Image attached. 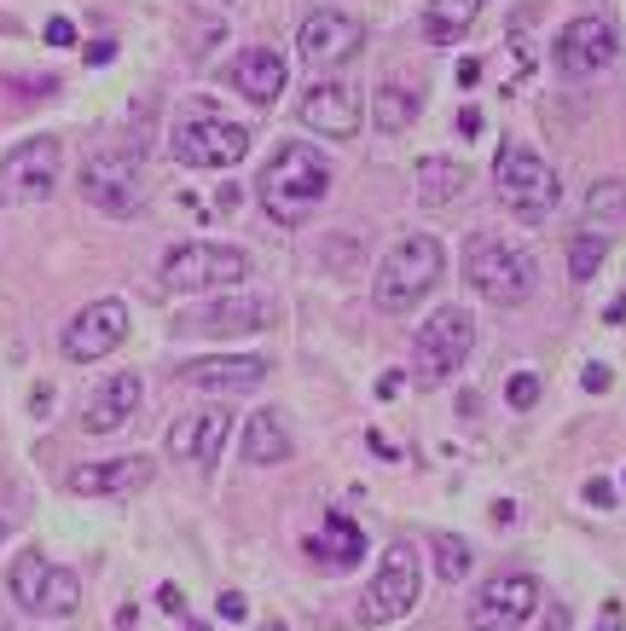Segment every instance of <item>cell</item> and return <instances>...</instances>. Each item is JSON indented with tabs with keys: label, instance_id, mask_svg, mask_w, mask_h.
<instances>
[{
	"label": "cell",
	"instance_id": "ee69618b",
	"mask_svg": "<svg viewBox=\"0 0 626 631\" xmlns=\"http://www.w3.org/2000/svg\"><path fill=\"white\" fill-rule=\"evenodd\" d=\"M545 631H569V608H551V620H545Z\"/></svg>",
	"mask_w": 626,
	"mask_h": 631
},
{
	"label": "cell",
	"instance_id": "7c38bea8",
	"mask_svg": "<svg viewBox=\"0 0 626 631\" xmlns=\"http://www.w3.org/2000/svg\"><path fill=\"white\" fill-rule=\"evenodd\" d=\"M169 151L186 169H232L250 157V128H238L227 116H192L169 134Z\"/></svg>",
	"mask_w": 626,
	"mask_h": 631
},
{
	"label": "cell",
	"instance_id": "f6af8a7d",
	"mask_svg": "<svg viewBox=\"0 0 626 631\" xmlns=\"http://www.w3.org/2000/svg\"><path fill=\"white\" fill-rule=\"evenodd\" d=\"M180 631H209L204 620H186V615H180Z\"/></svg>",
	"mask_w": 626,
	"mask_h": 631
},
{
	"label": "cell",
	"instance_id": "e0dca14e",
	"mask_svg": "<svg viewBox=\"0 0 626 631\" xmlns=\"http://www.w3.org/2000/svg\"><path fill=\"white\" fill-rule=\"evenodd\" d=\"M232 435V412L227 405H197V412H180L169 423V458L192 463V470H215L220 452H227Z\"/></svg>",
	"mask_w": 626,
	"mask_h": 631
},
{
	"label": "cell",
	"instance_id": "6da1fadb",
	"mask_svg": "<svg viewBox=\"0 0 626 631\" xmlns=\"http://www.w3.org/2000/svg\"><path fill=\"white\" fill-rule=\"evenodd\" d=\"M255 197H261V209H268V220L301 227V220H314L319 203L331 197V162L314 146H278L268 162H261Z\"/></svg>",
	"mask_w": 626,
	"mask_h": 631
},
{
	"label": "cell",
	"instance_id": "8fae6325",
	"mask_svg": "<svg viewBox=\"0 0 626 631\" xmlns=\"http://www.w3.org/2000/svg\"><path fill=\"white\" fill-rule=\"evenodd\" d=\"M615 53H621V35H615L610 18H597V12L569 18V24L557 30V41H551V65L569 76V81L603 76V70L615 65Z\"/></svg>",
	"mask_w": 626,
	"mask_h": 631
},
{
	"label": "cell",
	"instance_id": "ab89813d",
	"mask_svg": "<svg viewBox=\"0 0 626 631\" xmlns=\"http://www.w3.org/2000/svg\"><path fill=\"white\" fill-rule=\"evenodd\" d=\"M476 76H481V65H476V58H464V65H458V88H470Z\"/></svg>",
	"mask_w": 626,
	"mask_h": 631
},
{
	"label": "cell",
	"instance_id": "cb8c5ba5",
	"mask_svg": "<svg viewBox=\"0 0 626 631\" xmlns=\"http://www.w3.org/2000/svg\"><path fill=\"white\" fill-rule=\"evenodd\" d=\"M412 186H418V203H423V209H447V203H453L464 186H470V174H464L458 157H418Z\"/></svg>",
	"mask_w": 626,
	"mask_h": 631
},
{
	"label": "cell",
	"instance_id": "ffe728a7",
	"mask_svg": "<svg viewBox=\"0 0 626 631\" xmlns=\"http://www.w3.org/2000/svg\"><path fill=\"white\" fill-rule=\"evenodd\" d=\"M139 400H146V382H139L134 371L105 377V382L88 394V405H82V429H88V435H116L123 423H134Z\"/></svg>",
	"mask_w": 626,
	"mask_h": 631
},
{
	"label": "cell",
	"instance_id": "603a6c76",
	"mask_svg": "<svg viewBox=\"0 0 626 631\" xmlns=\"http://www.w3.org/2000/svg\"><path fill=\"white\" fill-rule=\"evenodd\" d=\"M308 557L319 562V567H354L360 557H366V527H360L354 516H326L319 521V534L308 539Z\"/></svg>",
	"mask_w": 626,
	"mask_h": 631
},
{
	"label": "cell",
	"instance_id": "f35d334b",
	"mask_svg": "<svg viewBox=\"0 0 626 631\" xmlns=\"http://www.w3.org/2000/svg\"><path fill=\"white\" fill-rule=\"evenodd\" d=\"M30 412H35V417H47V412H53V389H35V400H30Z\"/></svg>",
	"mask_w": 626,
	"mask_h": 631
},
{
	"label": "cell",
	"instance_id": "3957f363",
	"mask_svg": "<svg viewBox=\"0 0 626 631\" xmlns=\"http://www.w3.org/2000/svg\"><path fill=\"white\" fill-rule=\"evenodd\" d=\"M464 278H470V290L488 296L493 308H522V301H534V290H539L534 255L504 243V238H488V232H476L464 243Z\"/></svg>",
	"mask_w": 626,
	"mask_h": 631
},
{
	"label": "cell",
	"instance_id": "83f0119b",
	"mask_svg": "<svg viewBox=\"0 0 626 631\" xmlns=\"http://www.w3.org/2000/svg\"><path fill=\"white\" fill-rule=\"evenodd\" d=\"M372 122H377L383 134H407L412 122H418V93H412V88H400V81L377 88V99H372Z\"/></svg>",
	"mask_w": 626,
	"mask_h": 631
},
{
	"label": "cell",
	"instance_id": "44dd1931",
	"mask_svg": "<svg viewBox=\"0 0 626 631\" xmlns=\"http://www.w3.org/2000/svg\"><path fill=\"white\" fill-rule=\"evenodd\" d=\"M157 475V463L146 452H128V458H105V463H82L70 475V493L82 498H116V493H139Z\"/></svg>",
	"mask_w": 626,
	"mask_h": 631
},
{
	"label": "cell",
	"instance_id": "4dcf8cb0",
	"mask_svg": "<svg viewBox=\"0 0 626 631\" xmlns=\"http://www.w3.org/2000/svg\"><path fill=\"white\" fill-rule=\"evenodd\" d=\"M504 400H511L516 412H528V405H539V377H534V371H516L511 382H504Z\"/></svg>",
	"mask_w": 626,
	"mask_h": 631
},
{
	"label": "cell",
	"instance_id": "4fadbf2b",
	"mask_svg": "<svg viewBox=\"0 0 626 631\" xmlns=\"http://www.w3.org/2000/svg\"><path fill=\"white\" fill-rule=\"evenodd\" d=\"M123 342H128V301L99 296V301H88V308L65 324L58 348H65V359H70V365H93V359L116 354Z\"/></svg>",
	"mask_w": 626,
	"mask_h": 631
},
{
	"label": "cell",
	"instance_id": "8d00e7d4",
	"mask_svg": "<svg viewBox=\"0 0 626 631\" xmlns=\"http://www.w3.org/2000/svg\"><path fill=\"white\" fill-rule=\"evenodd\" d=\"M157 603H163L169 615H186V603H180V592H174V585H163V592H157Z\"/></svg>",
	"mask_w": 626,
	"mask_h": 631
},
{
	"label": "cell",
	"instance_id": "1f68e13d",
	"mask_svg": "<svg viewBox=\"0 0 626 631\" xmlns=\"http://www.w3.org/2000/svg\"><path fill=\"white\" fill-rule=\"evenodd\" d=\"M215 608H220V620H244V615H250L244 592H220V603H215Z\"/></svg>",
	"mask_w": 626,
	"mask_h": 631
},
{
	"label": "cell",
	"instance_id": "52a82bcc",
	"mask_svg": "<svg viewBox=\"0 0 626 631\" xmlns=\"http://www.w3.org/2000/svg\"><path fill=\"white\" fill-rule=\"evenodd\" d=\"M82 197L99 215L128 220L146 203V174H139V146H99L82 162Z\"/></svg>",
	"mask_w": 626,
	"mask_h": 631
},
{
	"label": "cell",
	"instance_id": "9a60e30c",
	"mask_svg": "<svg viewBox=\"0 0 626 631\" xmlns=\"http://www.w3.org/2000/svg\"><path fill=\"white\" fill-rule=\"evenodd\" d=\"M360 47H366V24L349 18V12H331V7L308 12L301 30H296V53H301L308 70H337V65H349Z\"/></svg>",
	"mask_w": 626,
	"mask_h": 631
},
{
	"label": "cell",
	"instance_id": "ac0fdd59",
	"mask_svg": "<svg viewBox=\"0 0 626 631\" xmlns=\"http://www.w3.org/2000/svg\"><path fill=\"white\" fill-rule=\"evenodd\" d=\"M301 128H314L319 139H354L366 128V111H360V93L349 81H314L301 93Z\"/></svg>",
	"mask_w": 626,
	"mask_h": 631
},
{
	"label": "cell",
	"instance_id": "60d3db41",
	"mask_svg": "<svg viewBox=\"0 0 626 631\" xmlns=\"http://www.w3.org/2000/svg\"><path fill=\"white\" fill-rule=\"evenodd\" d=\"M215 209H227V215H232V209H238V186H220V197H215Z\"/></svg>",
	"mask_w": 626,
	"mask_h": 631
},
{
	"label": "cell",
	"instance_id": "4316f807",
	"mask_svg": "<svg viewBox=\"0 0 626 631\" xmlns=\"http://www.w3.org/2000/svg\"><path fill=\"white\" fill-rule=\"evenodd\" d=\"M580 220H585V232H597V238L626 227V180H592V192L580 203Z\"/></svg>",
	"mask_w": 626,
	"mask_h": 631
},
{
	"label": "cell",
	"instance_id": "b9f144b4",
	"mask_svg": "<svg viewBox=\"0 0 626 631\" xmlns=\"http://www.w3.org/2000/svg\"><path fill=\"white\" fill-rule=\"evenodd\" d=\"M377 394H383V400H395V394H400V371L383 377V382H377Z\"/></svg>",
	"mask_w": 626,
	"mask_h": 631
},
{
	"label": "cell",
	"instance_id": "2e32d148",
	"mask_svg": "<svg viewBox=\"0 0 626 631\" xmlns=\"http://www.w3.org/2000/svg\"><path fill=\"white\" fill-rule=\"evenodd\" d=\"M539 608V580L534 574H499L476 592L470 603V631H522Z\"/></svg>",
	"mask_w": 626,
	"mask_h": 631
},
{
	"label": "cell",
	"instance_id": "74e56055",
	"mask_svg": "<svg viewBox=\"0 0 626 631\" xmlns=\"http://www.w3.org/2000/svg\"><path fill=\"white\" fill-rule=\"evenodd\" d=\"M597 631H621V603H603V620H597Z\"/></svg>",
	"mask_w": 626,
	"mask_h": 631
},
{
	"label": "cell",
	"instance_id": "d4e9b609",
	"mask_svg": "<svg viewBox=\"0 0 626 631\" xmlns=\"http://www.w3.org/2000/svg\"><path fill=\"white\" fill-rule=\"evenodd\" d=\"M488 0H430L423 7V41H435V47H453L458 35L476 30V18Z\"/></svg>",
	"mask_w": 626,
	"mask_h": 631
},
{
	"label": "cell",
	"instance_id": "d6a6232c",
	"mask_svg": "<svg viewBox=\"0 0 626 631\" xmlns=\"http://www.w3.org/2000/svg\"><path fill=\"white\" fill-rule=\"evenodd\" d=\"M70 41H76L70 18H47V47H70Z\"/></svg>",
	"mask_w": 626,
	"mask_h": 631
},
{
	"label": "cell",
	"instance_id": "bcb514c9",
	"mask_svg": "<svg viewBox=\"0 0 626 631\" xmlns=\"http://www.w3.org/2000/svg\"><path fill=\"white\" fill-rule=\"evenodd\" d=\"M261 631H291V626H285V620H268V626H261Z\"/></svg>",
	"mask_w": 626,
	"mask_h": 631
},
{
	"label": "cell",
	"instance_id": "836d02e7",
	"mask_svg": "<svg viewBox=\"0 0 626 631\" xmlns=\"http://www.w3.org/2000/svg\"><path fill=\"white\" fill-rule=\"evenodd\" d=\"M585 504H597V510H610V504H615V486H610V481H585Z\"/></svg>",
	"mask_w": 626,
	"mask_h": 631
},
{
	"label": "cell",
	"instance_id": "30bf717a",
	"mask_svg": "<svg viewBox=\"0 0 626 631\" xmlns=\"http://www.w3.org/2000/svg\"><path fill=\"white\" fill-rule=\"evenodd\" d=\"M58 174H65V146L53 134L12 146L0 157V209H12V203H47L58 192Z\"/></svg>",
	"mask_w": 626,
	"mask_h": 631
},
{
	"label": "cell",
	"instance_id": "7402d4cb",
	"mask_svg": "<svg viewBox=\"0 0 626 631\" xmlns=\"http://www.w3.org/2000/svg\"><path fill=\"white\" fill-rule=\"evenodd\" d=\"M232 88L250 99V105H273L278 93H285V81H291V65H285V53L278 47H244L232 58Z\"/></svg>",
	"mask_w": 626,
	"mask_h": 631
},
{
	"label": "cell",
	"instance_id": "e575fe53",
	"mask_svg": "<svg viewBox=\"0 0 626 631\" xmlns=\"http://www.w3.org/2000/svg\"><path fill=\"white\" fill-rule=\"evenodd\" d=\"M585 389H592V394H603V389H610V365H585Z\"/></svg>",
	"mask_w": 626,
	"mask_h": 631
},
{
	"label": "cell",
	"instance_id": "7dc6e473",
	"mask_svg": "<svg viewBox=\"0 0 626 631\" xmlns=\"http://www.w3.org/2000/svg\"><path fill=\"white\" fill-rule=\"evenodd\" d=\"M0 544H7V516H0Z\"/></svg>",
	"mask_w": 626,
	"mask_h": 631
},
{
	"label": "cell",
	"instance_id": "8992f818",
	"mask_svg": "<svg viewBox=\"0 0 626 631\" xmlns=\"http://www.w3.org/2000/svg\"><path fill=\"white\" fill-rule=\"evenodd\" d=\"M163 290L174 296H197V290H232V284L250 278V255L232 250V243H174L163 255Z\"/></svg>",
	"mask_w": 626,
	"mask_h": 631
},
{
	"label": "cell",
	"instance_id": "d590c367",
	"mask_svg": "<svg viewBox=\"0 0 626 631\" xmlns=\"http://www.w3.org/2000/svg\"><path fill=\"white\" fill-rule=\"evenodd\" d=\"M111 58H116L111 41H93V47H88V65H111Z\"/></svg>",
	"mask_w": 626,
	"mask_h": 631
},
{
	"label": "cell",
	"instance_id": "7bdbcfd3",
	"mask_svg": "<svg viewBox=\"0 0 626 631\" xmlns=\"http://www.w3.org/2000/svg\"><path fill=\"white\" fill-rule=\"evenodd\" d=\"M493 521H499V527H504V521H516V504H511V498H499V504H493Z\"/></svg>",
	"mask_w": 626,
	"mask_h": 631
},
{
	"label": "cell",
	"instance_id": "277c9868",
	"mask_svg": "<svg viewBox=\"0 0 626 631\" xmlns=\"http://www.w3.org/2000/svg\"><path fill=\"white\" fill-rule=\"evenodd\" d=\"M493 192H499V203L516 220H545V215L557 209V197H562L557 169L534 146H504L493 157Z\"/></svg>",
	"mask_w": 626,
	"mask_h": 631
},
{
	"label": "cell",
	"instance_id": "5bb4252c",
	"mask_svg": "<svg viewBox=\"0 0 626 631\" xmlns=\"http://www.w3.org/2000/svg\"><path fill=\"white\" fill-rule=\"evenodd\" d=\"M278 308L268 296H215L204 308L180 313L174 331L180 336H250V331H273Z\"/></svg>",
	"mask_w": 626,
	"mask_h": 631
},
{
	"label": "cell",
	"instance_id": "484cf974",
	"mask_svg": "<svg viewBox=\"0 0 626 631\" xmlns=\"http://www.w3.org/2000/svg\"><path fill=\"white\" fill-rule=\"evenodd\" d=\"M244 458L250 463H285L291 452H296V440H291V429H285V417L278 412H255L250 423H244Z\"/></svg>",
	"mask_w": 626,
	"mask_h": 631
},
{
	"label": "cell",
	"instance_id": "7a4b0ae2",
	"mask_svg": "<svg viewBox=\"0 0 626 631\" xmlns=\"http://www.w3.org/2000/svg\"><path fill=\"white\" fill-rule=\"evenodd\" d=\"M447 273V250H441V238L430 232H412L400 238L389 255H383V267L372 278V308L377 313H412V301H423Z\"/></svg>",
	"mask_w": 626,
	"mask_h": 631
},
{
	"label": "cell",
	"instance_id": "f1b7e54d",
	"mask_svg": "<svg viewBox=\"0 0 626 631\" xmlns=\"http://www.w3.org/2000/svg\"><path fill=\"white\" fill-rule=\"evenodd\" d=\"M603 261H610V238H597V232H580V238L569 243V273H574V284H592Z\"/></svg>",
	"mask_w": 626,
	"mask_h": 631
},
{
	"label": "cell",
	"instance_id": "d6986e66",
	"mask_svg": "<svg viewBox=\"0 0 626 631\" xmlns=\"http://www.w3.org/2000/svg\"><path fill=\"white\" fill-rule=\"evenodd\" d=\"M273 365L261 354H209V359H186L180 365V382L186 389H204V394H250L268 382Z\"/></svg>",
	"mask_w": 626,
	"mask_h": 631
},
{
	"label": "cell",
	"instance_id": "5b68a950",
	"mask_svg": "<svg viewBox=\"0 0 626 631\" xmlns=\"http://www.w3.org/2000/svg\"><path fill=\"white\" fill-rule=\"evenodd\" d=\"M476 348V319L470 308H435L412 336V377L423 389H441L447 377H458V365Z\"/></svg>",
	"mask_w": 626,
	"mask_h": 631
},
{
	"label": "cell",
	"instance_id": "f546056e",
	"mask_svg": "<svg viewBox=\"0 0 626 631\" xmlns=\"http://www.w3.org/2000/svg\"><path fill=\"white\" fill-rule=\"evenodd\" d=\"M470 562H476V557H470V544H464L458 534H435V574H441V580L458 585L464 574H470Z\"/></svg>",
	"mask_w": 626,
	"mask_h": 631
},
{
	"label": "cell",
	"instance_id": "ba28073f",
	"mask_svg": "<svg viewBox=\"0 0 626 631\" xmlns=\"http://www.w3.org/2000/svg\"><path fill=\"white\" fill-rule=\"evenodd\" d=\"M7 592H12V603L24 608V615H42V620H70L76 608H82V580H76L70 567L47 562L42 551H24L12 562Z\"/></svg>",
	"mask_w": 626,
	"mask_h": 631
},
{
	"label": "cell",
	"instance_id": "9c48e42d",
	"mask_svg": "<svg viewBox=\"0 0 626 631\" xmlns=\"http://www.w3.org/2000/svg\"><path fill=\"white\" fill-rule=\"evenodd\" d=\"M418 597H423V557H418L412 539H395L389 551H383V562H377L372 585H366L360 620H366V626H389L400 615H412Z\"/></svg>",
	"mask_w": 626,
	"mask_h": 631
}]
</instances>
